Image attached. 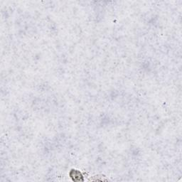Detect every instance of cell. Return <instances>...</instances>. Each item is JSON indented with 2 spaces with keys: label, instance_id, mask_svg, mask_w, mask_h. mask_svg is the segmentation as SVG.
Masks as SVG:
<instances>
[{
  "label": "cell",
  "instance_id": "cell-1",
  "mask_svg": "<svg viewBox=\"0 0 182 182\" xmlns=\"http://www.w3.org/2000/svg\"><path fill=\"white\" fill-rule=\"evenodd\" d=\"M70 176L73 181H83V176L80 171L78 170L73 169L71 170L70 172Z\"/></svg>",
  "mask_w": 182,
  "mask_h": 182
}]
</instances>
